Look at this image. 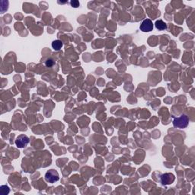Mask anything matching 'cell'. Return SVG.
<instances>
[{"instance_id":"obj_1","label":"cell","mask_w":195,"mask_h":195,"mask_svg":"<svg viewBox=\"0 0 195 195\" xmlns=\"http://www.w3.org/2000/svg\"><path fill=\"white\" fill-rule=\"evenodd\" d=\"M189 118L185 114H182L178 118H176L173 121V125L175 128L179 129H184L188 126Z\"/></svg>"},{"instance_id":"obj_3","label":"cell","mask_w":195,"mask_h":195,"mask_svg":"<svg viewBox=\"0 0 195 195\" xmlns=\"http://www.w3.org/2000/svg\"><path fill=\"white\" fill-rule=\"evenodd\" d=\"M29 142H30L29 137L24 135V134H22V135H19L16 138L15 144L18 148H24L29 143Z\"/></svg>"},{"instance_id":"obj_6","label":"cell","mask_w":195,"mask_h":195,"mask_svg":"<svg viewBox=\"0 0 195 195\" xmlns=\"http://www.w3.org/2000/svg\"><path fill=\"white\" fill-rule=\"evenodd\" d=\"M155 26H156V29L158 31H164L167 28V24L165 22L162 20H157L155 23Z\"/></svg>"},{"instance_id":"obj_7","label":"cell","mask_w":195,"mask_h":195,"mask_svg":"<svg viewBox=\"0 0 195 195\" xmlns=\"http://www.w3.org/2000/svg\"><path fill=\"white\" fill-rule=\"evenodd\" d=\"M62 46H63V43L60 40H56L52 43V48L54 50H60L62 48Z\"/></svg>"},{"instance_id":"obj_2","label":"cell","mask_w":195,"mask_h":195,"mask_svg":"<svg viewBox=\"0 0 195 195\" xmlns=\"http://www.w3.org/2000/svg\"><path fill=\"white\" fill-rule=\"evenodd\" d=\"M59 179H60V176H59V174L57 172V170L55 169H50L45 174V180L48 182L50 183H55L58 182Z\"/></svg>"},{"instance_id":"obj_5","label":"cell","mask_w":195,"mask_h":195,"mask_svg":"<svg viewBox=\"0 0 195 195\" xmlns=\"http://www.w3.org/2000/svg\"><path fill=\"white\" fill-rule=\"evenodd\" d=\"M153 23L150 19L146 18L141 23L140 28L142 32H149L153 30Z\"/></svg>"},{"instance_id":"obj_8","label":"cell","mask_w":195,"mask_h":195,"mask_svg":"<svg viewBox=\"0 0 195 195\" xmlns=\"http://www.w3.org/2000/svg\"><path fill=\"white\" fill-rule=\"evenodd\" d=\"M9 191H10L9 188H8V186L3 185V187L2 186H1V189H0V194H1L6 195L9 193Z\"/></svg>"},{"instance_id":"obj_10","label":"cell","mask_w":195,"mask_h":195,"mask_svg":"<svg viewBox=\"0 0 195 195\" xmlns=\"http://www.w3.org/2000/svg\"><path fill=\"white\" fill-rule=\"evenodd\" d=\"M70 4H71V6H72V7H74V8H78L80 5L79 2L77 1V0H73V1H71Z\"/></svg>"},{"instance_id":"obj_4","label":"cell","mask_w":195,"mask_h":195,"mask_svg":"<svg viewBox=\"0 0 195 195\" xmlns=\"http://www.w3.org/2000/svg\"><path fill=\"white\" fill-rule=\"evenodd\" d=\"M175 177L172 173H165L162 175L161 183L162 185H169L175 182Z\"/></svg>"},{"instance_id":"obj_9","label":"cell","mask_w":195,"mask_h":195,"mask_svg":"<svg viewBox=\"0 0 195 195\" xmlns=\"http://www.w3.org/2000/svg\"><path fill=\"white\" fill-rule=\"evenodd\" d=\"M54 61H53V60H50V59H49V60H47L46 62H45V65L47 66L48 67H53V65H54Z\"/></svg>"}]
</instances>
